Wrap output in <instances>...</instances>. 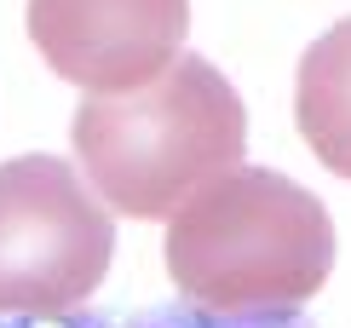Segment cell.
<instances>
[{
	"label": "cell",
	"instance_id": "obj_3",
	"mask_svg": "<svg viewBox=\"0 0 351 328\" xmlns=\"http://www.w3.org/2000/svg\"><path fill=\"white\" fill-rule=\"evenodd\" d=\"M115 219L58 156L0 161V317H69L98 294Z\"/></svg>",
	"mask_w": 351,
	"mask_h": 328
},
{
	"label": "cell",
	"instance_id": "obj_4",
	"mask_svg": "<svg viewBox=\"0 0 351 328\" xmlns=\"http://www.w3.org/2000/svg\"><path fill=\"white\" fill-rule=\"evenodd\" d=\"M29 40L86 98L150 86L184 58L190 0H29Z\"/></svg>",
	"mask_w": 351,
	"mask_h": 328
},
{
	"label": "cell",
	"instance_id": "obj_2",
	"mask_svg": "<svg viewBox=\"0 0 351 328\" xmlns=\"http://www.w3.org/2000/svg\"><path fill=\"white\" fill-rule=\"evenodd\" d=\"M162 253L173 288L202 311H294L334 271V219L288 173L237 167L167 219Z\"/></svg>",
	"mask_w": 351,
	"mask_h": 328
},
{
	"label": "cell",
	"instance_id": "obj_1",
	"mask_svg": "<svg viewBox=\"0 0 351 328\" xmlns=\"http://www.w3.org/2000/svg\"><path fill=\"white\" fill-rule=\"evenodd\" d=\"M81 178L110 213L173 219L202 185L237 173L247 110L208 58L184 52L150 86L121 98H81L69 115Z\"/></svg>",
	"mask_w": 351,
	"mask_h": 328
},
{
	"label": "cell",
	"instance_id": "obj_5",
	"mask_svg": "<svg viewBox=\"0 0 351 328\" xmlns=\"http://www.w3.org/2000/svg\"><path fill=\"white\" fill-rule=\"evenodd\" d=\"M294 121L305 150L328 173L351 178V18L305 47L294 75Z\"/></svg>",
	"mask_w": 351,
	"mask_h": 328
}]
</instances>
